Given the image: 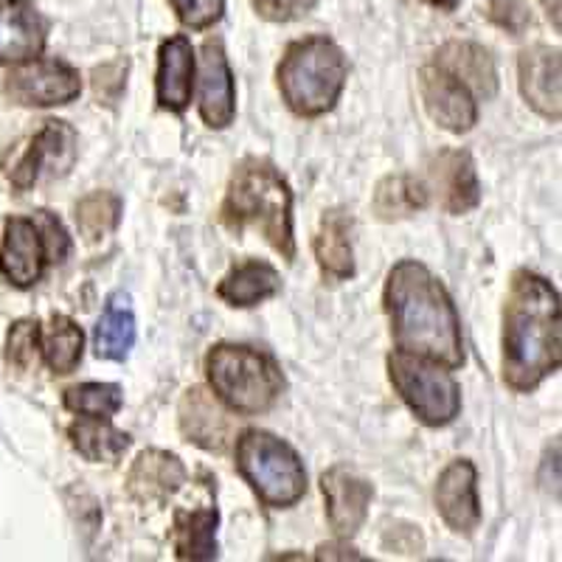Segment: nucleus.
Returning a JSON list of instances; mask_svg holds the SVG:
<instances>
[{"instance_id": "nucleus-1", "label": "nucleus", "mask_w": 562, "mask_h": 562, "mask_svg": "<svg viewBox=\"0 0 562 562\" xmlns=\"http://www.w3.org/2000/svg\"><path fill=\"white\" fill-rule=\"evenodd\" d=\"M383 310L389 315L396 349L436 360L453 371L464 366L459 310L428 265L416 259L396 262L385 279Z\"/></svg>"}, {"instance_id": "nucleus-2", "label": "nucleus", "mask_w": 562, "mask_h": 562, "mask_svg": "<svg viewBox=\"0 0 562 562\" xmlns=\"http://www.w3.org/2000/svg\"><path fill=\"white\" fill-rule=\"evenodd\" d=\"M504 383L518 394L537 391L562 366L560 293L546 276L518 270L512 276L501 335Z\"/></svg>"}, {"instance_id": "nucleus-3", "label": "nucleus", "mask_w": 562, "mask_h": 562, "mask_svg": "<svg viewBox=\"0 0 562 562\" xmlns=\"http://www.w3.org/2000/svg\"><path fill=\"white\" fill-rule=\"evenodd\" d=\"M220 220L234 234L256 228L284 262L295 259L293 192L270 160L245 158L234 169Z\"/></svg>"}, {"instance_id": "nucleus-4", "label": "nucleus", "mask_w": 562, "mask_h": 562, "mask_svg": "<svg viewBox=\"0 0 562 562\" xmlns=\"http://www.w3.org/2000/svg\"><path fill=\"white\" fill-rule=\"evenodd\" d=\"M349 79V59L324 34L293 40L276 68V85L290 110L301 119H318L335 110Z\"/></svg>"}, {"instance_id": "nucleus-5", "label": "nucleus", "mask_w": 562, "mask_h": 562, "mask_svg": "<svg viewBox=\"0 0 562 562\" xmlns=\"http://www.w3.org/2000/svg\"><path fill=\"white\" fill-rule=\"evenodd\" d=\"M205 378L225 411L239 416L268 414L288 389L273 355L245 344L211 346L205 355Z\"/></svg>"}, {"instance_id": "nucleus-6", "label": "nucleus", "mask_w": 562, "mask_h": 562, "mask_svg": "<svg viewBox=\"0 0 562 562\" xmlns=\"http://www.w3.org/2000/svg\"><path fill=\"white\" fill-rule=\"evenodd\" d=\"M234 467L268 509H290L307 495V470L293 445L270 430L248 428L237 436Z\"/></svg>"}, {"instance_id": "nucleus-7", "label": "nucleus", "mask_w": 562, "mask_h": 562, "mask_svg": "<svg viewBox=\"0 0 562 562\" xmlns=\"http://www.w3.org/2000/svg\"><path fill=\"white\" fill-rule=\"evenodd\" d=\"M385 366H389V380L394 391L422 425L445 428L459 419L461 385L453 378V369L400 349L391 351Z\"/></svg>"}, {"instance_id": "nucleus-8", "label": "nucleus", "mask_w": 562, "mask_h": 562, "mask_svg": "<svg viewBox=\"0 0 562 562\" xmlns=\"http://www.w3.org/2000/svg\"><path fill=\"white\" fill-rule=\"evenodd\" d=\"M3 93L23 108H63L82 97V77L65 59L34 57L9 70Z\"/></svg>"}, {"instance_id": "nucleus-9", "label": "nucleus", "mask_w": 562, "mask_h": 562, "mask_svg": "<svg viewBox=\"0 0 562 562\" xmlns=\"http://www.w3.org/2000/svg\"><path fill=\"white\" fill-rule=\"evenodd\" d=\"M79 135L68 122L48 119L34 135L18 167L12 169V186L18 192H29L40 180L65 178L77 164Z\"/></svg>"}, {"instance_id": "nucleus-10", "label": "nucleus", "mask_w": 562, "mask_h": 562, "mask_svg": "<svg viewBox=\"0 0 562 562\" xmlns=\"http://www.w3.org/2000/svg\"><path fill=\"white\" fill-rule=\"evenodd\" d=\"M194 88H198V110L205 127L228 130L237 119V79L231 70L223 40L209 37L200 48Z\"/></svg>"}, {"instance_id": "nucleus-11", "label": "nucleus", "mask_w": 562, "mask_h": 562, "mask_svg": "<svg viewBox=\"0 0 562 562\" xmlns=\"http://www.w3.org/2000/svg\"><path fill=\"white\" fill-rule=\"evenodd\" d=\"M419 93L428 115L448 133H470L479 124V99L461 79L441 65H425L419 70Z\"/></svg>"}, {"instance_id": "nucleus-12", "label": "nucleus", "mask_w": 562, "mask_h": 562, "mask_svg": "<svg viewBox=\"0 0 562 562\" xmlns=\"http://www.w3.org/2000/svg\"><path fill=\"white\" fill-rule=\"evenodd\" d=\"M52 265L48 245L34 217H9L0 234V273L20 290L34 288Z\"/></svg>"}, {"instance_id": "nucleus-13", "label": "nucleus", "mask_w": 562, "mask_h": 562, "mask_svg": "<svg viewBox=\"0 0 562 562\" xmlns=\"http://www.w3.org/2000/svg\"><path fill=\"white\" fill-rule=\"evenodd\" d=\"M436 512L450 531L461 537H473L479 531L484 512L479 501V473L470 459L450 461L436 479L434 490Z\"/></svg>"}, {"instance_id": "nucleus-14", "label": "nucleus", "mask_w": 562, "mask_h": 562, "mask_svg": "<svg viewBox=\"0 0 562 562\" xmlns=\"http://www.w3.org/2000/svg\"><path fill=\"white\" fill-rule=\"evenodd\" d=\"M321 492L326 501V520L335 535L355 537L369 518V506L374 501V486L349 467L338 464L321 475Z\"/></svg>"}, {"instance_id": "nucleus-15", "label": "nucleus", "mask_w": 562, "mask_h": 562, "mask_svg": "<svg viewBox=\"0 0 562 562\" xmlns=\"http://www.w3.org/2000/svg\"><path fill=\"white\" fill-rule=\"evenodd\" d=\"M194 70L198 57L186 34H172L158 48V70H155V102L167 113H186L194 97Z\"/></svg>"}, {"instance_id": "nucleus-16", "label": "nucleus", "mask_w": 562, "mask_h": 562, "mask_svg": "<svg viewBox=\"0 0 562 562\" xmlns=\"http://www.w3.org/2000/svg\"><path fill=\"white\" fill-rule=\"evenodd\" d=\"M562 59L560 48L531 45L518 59V82L526 104L543 119L560 122L562 113Z\"/></svg>"}, {"instance_id": "nucleus-17", "label": "nucleus", "mask_w": 562, "mask_h": 562, "mask_svg": "<svg viewBox=\"0 0 562 562\" xmlns=\"http://www.w3.org/2000/svg\"><path fill=\"white\" fill-rule=\"evenodd\" d=\"M180 434L186 441H192L198 448L209 450V453H225L234 436V422L225 414V405L217 396L209 394L205 389L194 385L180 396L178 408Z\"/></svg>"}, {"instance_id": "nucleus-18", "label": "nucleus", "mask_w": 562, "mask_h": 562, "mask_svg": "<svg viewBox=\"0 0 562 562\" xmlns=\"http://www.w3.org/2000/svg\"><path fill=\"white\" fill-rule=\"evenodd\" d=\"M189 473L186 464L169 450L149 448L138 453L127 473V495L138 506H164L175 498Z\"/></svg>"}, {"instance_id": "nucleus-19", "label": "nucleus", "mask_w": 562, "mask_h": 562, "mask_svg": "<svg viewBox=\"0 0 562 562\" xmlns=\"http://www.w3.org/2000/svg\"><path fill=\"white\" fill-rule=\"evenodd\" d=\"M48 43V20L32 0H0V65L40 57Z\"/></svg>"}, {"instance_id": "nucleus-20", "label": "nucleus", "mask_w": 562, "mask_h": 562, "mask_svg": "<svg viewBox=\"0 0 562 562\" xmlns=\"http://www.w3.org/2000/svg\"><path fill=\"white\" fill-rule=\"evenodd\" d=\"M430 180L439 205L448 214H470L481 203V180L473 155L464 149H441L430 160Z\"/></svg>"}, {"instance_id": "nucleus-21", "label": "nucleus", "mask_w": 562, "mask_h": 562, "mask_svg": "<svg viewBox=\"0 0 562 562\" xmlns=\"http://www.w3.org/2000/svg\"><path fill=\"white\" fill-rule=\"evenodd\" d=\"M436 65L450 70L456 79L473 90L479 102H490L498 93V68L495 59L486 52L484 45L473 40H453V43L441 45L436 54Z\"/></svg>"}, {"instance_id": "nucleus-22", "label": "nucleus", "mask_w": 562, "mask_h": 562, "mask_svg": "<svg viewBox=\"0 0 562 562\" xmlns=\"http://www.w3.org/2000/svg\"><path fill=\"white\" fill-rule=\"evenodd\" d=\"M279 293V270L270 262H265V259H245V262H237L217 284L220 301H225L234 310L259 307V304L276 299Z\"/></svg>"}, {"instance_id": "nucleus-23", "label": "nucleus", "mask_w": 562, "mask_h": 562, "mask_svg": "<svg viewBox=\"0 0 562 562\" xmlns=\"http://www.w3.org/2000/svg\"><path fill=\"white\" fill-rule=\"evenodd\" d=\"M351 217L344 209H329L321 217L318 234L313 239L315 259L326 279L346 281L355 276V248H351Z\"/></svg>"}, {"instance_id": "nucleus-24", "label": "nucleus", "mask_w": 562, "mask_h": 562, "mask_svg": "<svg viewBox=\"0 0 562 562\" xmlns=\"http://www.w3.org/2000/svg\"><path fill=\"white\" fill-rule=\"evenodd\" d=\"M217 506L203 509H178L172 520V546L178 560L183 562H209L217 560Z\"/></svg>"}, {"instance_id": "nucleus-25", "label": "nucleus", "mask_w": 562, "mask_h": 562, "mask_svg": "<svg viewBox=\"0 0 562 562\" xmlns=\"http://www.w3.org/2000/svg\"><path fill=\"white\" fill-rule=\"evenodd\" d=\"M135 313L133 304H130L127 293H113L108 299L102 310V318L97 321V329H93V349H97V358L113 360V363H122L130 358V351L135 346Z\"/></svg>"}, {"instance_id": "nucleus-26", "label": "nucleus", "mask_w": 562, "mask_h": 562, "mask_svg": "<svg viewBox=\"0 0 562 562\" xmlns=\"http://www.w3.org/2000/svg\"><path fill=\"white\" fill-rule=\"evenodd\" d=\"M70 448L77 450L90 464H115L133 445V436L113 428L110 419H97V416H79L68 425Z\"/></svg>"}, {"instance_id": "nucleus-27", "label": "nucleus", "mask_w": 562, "mask_h": 562, "mask_svg": "<svg viewBox=\"0 0 562 562\" xmlns=\"http://www.w3.org/2000/svg\"><path fill=\"white\" fill-rule=\"evenodd\" d=\"M430 192L428 183L414 175H389L378 183L374 198H371V209L383 223H394V220L414 217L416 211L428 205Z\"/></svg>"}, {"instance_id": "nucleus-28", "label": "nucleus", "mask_w": 562, "mask_h": 562, "mask_svg": "<svg viewBox=\"0 0 562 562\" xmlns=\"http://www.w3.org/2000/svg\"><path fill=\"white\" fill-rule=\"evenodd\" d=\"M40 346H43V360L52 369V374L65 378V374H74L77 366L82 363L85 335L77 321L63 313H54L48 318V326L40 333Z\"/></svg>"}, {"instance_id": "nucleus-29", "label": "nucleus", "mask_w": 562, "mask_h": 562, "mask_svg": "<svg viewBox=\"0 0 562 562\" xmlns=\"http://www.w3.org/2000/svg\"><path fill=\"white\" fill-rule=\"evenodd\" d=\"M124 203L113 192H90L77 203V225L85 243H99L122 223Z\"/></svg>"}, {"instance_id": "nucleus-30", "label": "nucleus", "mask_w": 562, "mask_h": 562, "mask_svg": "<svg viewBox=\"0 0 562 562\" xmlns=\"http://www.w3.org/2000/svg\"><path fill=\"white\" fill-rule=\"evenodd\" d=\"M63 405L77 416H97L110 419L122 411L124 394L122 385L115 383H79L70 385L63 394Z\"/></svg>"}, {"instance_id": "nucleus-31", "label": "nucleus", "mask_w": 562, "mask_h": 562, "mask_svg": "<svg viewBox=\"0 0 562 562\" xmlns=\"http://www.w3.org/2000/svg\"><path fill=\"white\" fill-rule=\"evenodd\" d=\"M40 326L37 318H23L12 324L7 335V363L18 371H32L43 360V346H40Z\"/></svg>"}, {"instance_id": "nucleus-32", "label": "nucleus", "mask_w": 562, "mask_h": 562, "mask_svg": "<svg viewBox=\"0 0 562 562\" xmlns=\"http://www.w3.org/2000/svg\"><path fill=\"white\" fill-rule=\"evenodd\" d=\"M178 20L192 32H205L225 14V0H169Z\"/></svg>"}, {"instance_id": "nucleus-33", "label": "nucleus", "mask_w": 562, "mask_h": 562, "mask_svg": "<svg viewBox=\"0 0 562 562\" xmlns=\"http://www.w3.org/2000/svg\"><path fill=\"white\" fill-rule=\"evenodd\" d=\"M486 18L512 37H520L531 26V9L526 0H486Z\"/></svg>"}, {"instance_id": "nucleus-34", "label": "nucleus", "mask_w": 562, "mask_h": 562, "mask_svg": "<svg viewBox=\"0 0 562 562\" xmlns=\"http://www.w3.org/2000/svg\"><path fill=\"white\" fill-rule=\"evenodd\" d=\"M256 9V14L270 23H293V20L307 18L318 0H250Z\"/></svg>"}, {"instance_id": "nucleus-35", "label": "nucleus", "mask_w": 562, "mask_h": 562, "mask_svg": "<svg viewBox=\"0 0 562 562\" xmlns=\"http://www.w3.org/2000/svg\"><path fill=\"white\" fill-rule=\"evenodd\" d=\"M34 220H37L40 231H43L45 245H48V256H52V265L65 262L70 254V237H68V231H65L63 220L45 209L37 211V214H34Z\"/></svg>"}, {"instance_id": "nucleus-36", "label": "nucleus", "mask_w": 562, "mask_h": 562, "mask_svg": "<svg viewBox=\"0 0 562 562\" xmlns=\"http://www.w3.org/2000/svg\"><path fill=\"white\" fill-rule=\"evenodd\" d=\"M124 85H127V63H110L93 70V88H97L99 99H115L122 97Z\"/></svg>"}, {"instance_id": "nucleus-37", "label": "nucleus", "mask_w": 562, "mask_h": 562, "mask_svg": "<svg viewBox=\"0 0 562 562\" xmlns=\"http://www.w3.org/2000/svg\"><path fill=\"white\" fill-rule=\"evenodd\" d=\"M318 560H360V554L346 543H329L318 549Z\"/></svg>"}, {"instance_id": "nucleus-38", "label": "nucleus", "mask_w": 562, "mask_h": 562, "mask_svg": "<svg viewBox=\"0 0 562 562\" xmlns=\"http://www.w3.org/2000/svg\"><path fill=\"white\" fill-rule=\"evenodd\" d=\"M540 3H543L546 14L554 23V32H560V0H540Z\"/></svg>"}, {"instance_id": "nucleus-39", "label": "nucleus", "mask_w": 562, "mask_h": 562, "mask_svg": "<svg viewBox=\"0 0 562 562\" xmlns=\"http://www.w3.org/2000/svg\"><path fill=\"white\" fill-rule=\"evenodd\" d=\"M430 3H434V7H439V9H453L456 7V0H430Z\"/></svg>"}]
</instances>
